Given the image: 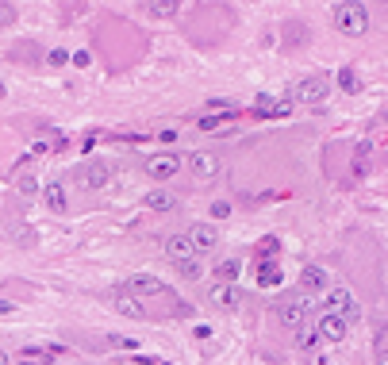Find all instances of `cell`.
I'll return each mask as SVG.
<instances>
[{"instance_id": "cell-1", "label": "cell", "mask_w": 388, "mask_h": 365, "mask_svg": "<svg viewBox=\"0 0 388 365\" xmlns=\"http://www.w3.org/2000/svg\"><path fill=\"white\" fill-rule=\"evenodd\" d=\"M308 311H311V300L304 296V292H289V296L277 300V323H281L284 331H304Z\"/></svg>"}, {"instance_id": "cell-2", "label": "cell", "mask_w": 388, "mask_h": 365, "mask_svg": "<svg viewBox=\"0 0 388 365\" xmlns=\"http://www.w3.org/2000/svg\"><path fill=\"white\" fill-rule=\"evenodd\" d=\"M330 23L342 31V35H350V38H358V35H365L369 31V12H365V4H335V12H330Z\"/></svg>"}, {"instance_id": "cell-3", "label": "cell", "mask_w": 388, "mask_h": 365, "mask_svg": "<svg viewBox=\"0 0 388 365\" xmlns=\"http://www.w3.org/2000/svg\"><path fill=\"white\" fill-rule=\"evenodd\" d=\"M69 177H73V185H77V189L100 192V189H108V181H112V169H108L104 162H85V165H77V169L69 173Z\"/></svg>"}, {"instance_id": "cell-4", "label": "cell", "mask_w": 388, "mask_h": 365, "mask_svg": "<svg viewBox=\"0 0 388 365\" xmlns=\"http://www.w3.org/2000/svg\"><path fill=\"white\" fill-rule=\"evenodd\" d=\"M181 165H184V158H181V154H173V150L150 154V158H146V177H154V181H169V177L181 173Z\"/></svg>"}, {"instance_id": "cell-5", "label": "cell", "mask_w": 388, "mask_h": 365, "mask_svg": "<svg viewBox=\"0 0 388 365\" xmlns=\"http://www.w3.org/2000/svg\"><path fill=\"white\" fill-rule=\"evenodd\" d=\"M327 316H339V319H358V300H354V292L350 288H327Z\"/></svg>"}, {"instance_id": "cell-6", "label": "cell", "mask_w": 388, "mask_h": 365, "mask_svg": "<svg viewBox=\"0 0 388 365\" xmlns=\"http://www.w3.org/2000/svg\"><path fill=\"white\" fill-rule=\"evenodd\" d=\"M184 165H189V173H193L196 181H212V177H219V154L215 150H196L184 158Z\"/></svg>"}, {"instance_id": "cell-7", "label": "cell", "mask_w": 388, "mask_h": 365, "mask_svg": "<svg viewBox=\"0 0 388 365\" xmlns=\"http://www.w3.org/2000/svg\"><path fill=\"white\" fill-rule=\"evenodd\" d=\"M189 246H193V254H212L215 246H219V231L212 227V223H193L189 227Z\"/></svg>"}, {"instance_id": "cell-8", "label": "cell", "mask_w": 388, "mask_h": 365, "mask_svg": "<svg viewBox=\"0 0 388 365\" xmlns=\"http://www.w3.org/2000/svg\"><path fill=\"white\" fill-rule=\"evenodd\" d=\"M127 296L135 300H150V296H169V288L162 285L158 277H150V273H135V277L127 281Z\"/></svg>"}, {"instance_id": "cell-9", "label": "cell", "mask_w": 388, "mask_h": 365, "mask_svg": "<svg viewBox=\"0 0 388 365\" xmlns=\"http://www.w3.org/2000/svg\"><path fill=\"white\" fill-rule=\"evenodd\" d=\"M330 93V85L323 81V77H308V81H300V85L292 89L289 100H300V104H323Z\"/></svg>"}, {"instance_id": "cell-10", "label": "cell", "mask_w": 388, "mask_h": 365, "mask_svg": "<svg viewBox=\"0 0 388 365\" xmlns=\"http://www.w3.org/2000/svg\"><path fill=\"white\" fill-rule=\"evenodd\" d=\"M346 319H339V316H327V311H323L319 319H315V327H311V331H315V335L323 338V342H342V338H346Z\"/></svg>"}, {"instance_id": "cell-11", "label": "cell", "mask_w": 388, "mask_h": 365, "mask_svg": "<svg viewBox=\"0 0 388 365\" xmlns=\"http://www.w3.org/2000/svg\"><path fill=\"white\" fill-rule=\"evenodd\" d=\"M208 304L215 307V311H239V292H234V285H212V292H208Z\"/></svg>"}, {"instance_id": "cell-12", "label": "cell", "mask_w": 388, "mask_h": 365, "mask_svg": "<svg viewBox=\"0 0 388 365\" xmlns=\"http://www.w3.org/2000/svg\"><path fill=\"white\" fill-rule=\"evenodd\" d=\"M62 357V346H20V362L23 365H47Z\"/></svg>"}, {"instance_id": "cell-13", "label": "cell", "mask_w": 388, "mask_h": 365, "mask_svg": "<svg viewBox=\"0 0 388 365\" xmlns=\"http://www.w3.org/2000/svg\"><path fill=\"white\" fill-rule=\"evenodd\" d=\"M165 258L181 266V261L196 258V254H193V246H189V239H184V235H169V239H165Z\"/></svg>"}, {"instance_id": "cell-14", "label": "cell", "mask_w": 388, "mask_h": 365, "mask_svg": "<svg viewBox=\"0 0 388 365\" xmlns=\"http://www.w3.org/2000/svg\"><path fill=\"white\" fill-rule=\"evenodd\" d=\"M143 208H150V211H173L177 208V196L169 189H154V192H146V196H143Z\"/></svg>"}, {"instance_id": "cell-15", "label": "cell", "mask_w": 388, "mask_h": 365, "mask_svg": "<svg viewBox=\"0 0 388 365\" xmlns=\"http://www.w3.org/2000/svg\"><path fill=\"white\" fill-rule=\"evenodd\" d=\"M300 288L304 292H327V273H323L319 266L300 269Z\"/></svg>"}, {"instance_id": "cell-16", "label": "cell", "mask_w": 388, "mask_h": 365, "mask_svg": "<svg viewBox=\"0 0 388 365\" xmlns=\"http://www.w3.org/2000/svg\"><path fill=\"white\" fill-rule=\"evenodd\" d=\"M112 307H116L119 316H127V319H146V307L138 304L135 296H116V300H112Z\"/></svg>"}, {"instance_id": "cell-17", "label": "cell", "mask_w": 388, "mask_h": 365, "mask_svg": "<svg viewBox=\"0 0 388 365\" xmlns=\"http://www.w3.org/2000/svg\"><path fill=\"white\" fill-rule=\"evenodd\" d=\"M239 273H243V261H239V258H223L219 266H215L219 285H234V281H239Z\"/></svg>"}, {"instance_id": "cell-18", "label": "cell", "mask_w": 388, "mask_h": 365, "mask_svg": "<svg viewBox=\"0 0 388 365\" xmlns=\"http://www.w3.org/2000/svg\"><path fill=\"white\" fill-rule=\"evenodd\" d=\"M143 12L150 19H169V16H177V4L173 0H150V4H143Z\"/></svg>"}, {"instance_id": "cell-19", "label": "cell", "mask_w": 388, "mask_h": 365, "mask_svg": "<svg viewBox=\"0 0 388 365\" xmlns=\"http://www.w3.org/2000/svg\"><path fill=\"white\" fill-rule=\"evenodd\" d=\"M43 196H47L50 211H66V189H62L58 181H50L47 189H43Z\"/></svg>"}, {"instance_id": "cell-20", "label": "cell", "mask_w": 388, "mask_h": 365, "mask_svg": "<svg viewBox=\"0 0 388 365\" xmlns=\"http://www.w3.org/2000/svg\"><path fill=\"white\" fill-rule=\"evenodd\" d=\"M277 281H281V266H277V261H262V269H258V285L273 288Z\"/></svg>"}, {"instance_id": "cell-21", "label": "cell", "mask_w": 388, "mask_h": 365, "mask_svg": "<svg viewBox=\"0 0 388 365\" xmlns=\"http://www.w3.org/2000/svg\"><path fill=\"white\" fill-rule=\"evenodd\" d=\"M339 85H342V93H350V96H358V93H361V81H358V73H354L350 66L339 69Z\"/></svg>"}, {"instance_id": "cell-22", "label": "cell", "mask_w": 388, "mask_h": 365, "mask_svg": "<svg viewBox=\"0 0 388 365\" xmlns=\"http://www.w3.org/2000/svg\"><path fill=\"white\" fill-rule=\"evenodd\" d=\"M177 273H181L184 281H196L204 269H200V261H196V258H189V261H181V266H177Z\"/></svg>"}, {"instance_id": "cell-23", "label": "cell", "mask_w": 388, "mask_h": 365, "mask_svg": "<svg viewBox=\"0 0 388 365\" xmlns=\"http://www.w3.org/2000/svg\"><path fill=\"white\" fill-rule=\"evenodd\" d=\"M16 189H20L23 196H35V192H39V181H35V177H27V173H20V177H16Z\"/></svg>"}, {"instance_id": "cell-24", "label": "cell", "mask_w": 388, "mask_h": 365, "mask_svg": "<svg viewBox=\"0 0 388 365\" xmlns=\"http://www.w3.org/2000/svg\"><path fill=\"white\" fill-rule=\"evenodd\" d=\"M227 119H231V115H200V119H196V127H200V131H215V127L227 123Z\"/></svg>"}, {"instance_id": "cell-25", "label": "cell", "mask_w": 388, "mask_h": 365, "mask_svg": "<svg viewBox=\"0 0 388 365\" xmlns=\"http://www.w3.org/2000/svg\"><path fill=\"white\" fill-rule=\"evenodd\" d=\"M289 112H292V100H277V104L269 108V115H273V119H284Z\"/></svg>"}, {"instance_id": "cell-26", "label": "cell", "mask_w": 388, "mask_h": 365, "mask_svg": "<svg viewBox=\"0 0 388 365\" xmlns=\"http://www.w3.org/2000/svg\"><path fill=\"white\" fill-rule=\"evenodd\" d=\"M227 215H231V204H227V200H215L212 204V220H227Z\"/></svg>"}, {"instance_id": "cell-27", "label": "cell", "mask_w": 388, "mask_h": 365, "mask_svg": "<svg viewBox=\"0 0 388 365\" xmlns=\"http://www.w3.org/2000/svg\"><path fill=\"white\" fill-rule=\"evenodd\" d=\"M8 23H16V8L12 4H0V27H8Z\"/></svg>"}, {"instance_id": "cell-28", "label": "cell", "mask_w": 388, "mask_h": 365, "mask_svg": "<svg viewBox=\"0 0 388 365\" xmlns=\"http://www.w3.org/2000/svg\"><path fill=\"white\" fill-rule=\"evenodd\" d=\"M354 162H358V173H365V162H369V143H358V158H354Z\"/></svg>"}, {"instance_id": "cell-29", "label": "cell", "mask_w": 388, "mask_h": 365, "mask_svg": "<svg viewBox=\"0 0 388 365\" xmlns=\"http://www.w3.org/2000/svg\"><path fill=\"white\" fill-rule=\"evenodd\" d=\"M69 62V50H50V66H66Z\"/></svg>"}, {"instance_id": "cell-30", "label": "cell", "mask_w": 388, "mask_h": 365, "mask_svg": "<svg viewBox=\"0 0 388 365\" xmlns=\"http://www.w3.org/2000/svg\"><path fill=\"white\" fill-rule=\"evenodd\" d=\"M69 62H73L77 69H85V66H88V50H77V54H69Z\"/></svg>"}, {"instance_id": "cell-31", "label": "cell", "mask_w": 388, "mask_h": 365, "mask_svg": "<svg viewBox=\"0 0 388 365\" xmlns=\"http://www.w3.org/2000/svg\"><path fill=\"white\" fill-rule=\"evenodd\" d=\"M47 150H54V146H50L47 139H39V143H31V154H47Z\"/></svg>"}, {"instance_id": "cell-32", "label": "cell", "mask_w": 388, "mask_h": 365, "mask_svg": "<svg viewBox=\"0 0 388 365\" xmlns=\"http://www.w3.org/2000/svg\"><path fill=\"white\" fill-rule=\"evenodd\" d=\"M193 335H196V338H212V327L200 323V327H193Z\"/></svg>"}, {"instance_id": "cell-33", "label": "cell", "mask_w": 388, "mask_h": 365, "mask_svg": "<svg viewBox=\"0 0 388 365\" xmlns=\"http://www.w3.org/2000/svg\"><path fill=\"white\" fill-rule=\"evenodd\" d=\"M0 316H16V304L12 300H0Z\"/></svg>"}, {"instance_id": "cell-34", "label": "cell", "mask_w": 388, "mask_h": 365, "mask_svg": "<svg viewBox=\"0 0 388 365\" xmlns=\"http://www.w3.org/2000/svg\"><path fill=\"white\" fill-rule=\"evenodd\" d=\"M300 342H304V346H315V342H319V335H315V331H304Z\"/></svg>"}, {"instance_id": "cell-35", "label": "cell", "mask_w": 388, "mask_h": 365, "mask_svg": "<svg viewBox=\"0 0 388 365\" xmlns=\"http://www.w3.org/2000/svg\"><path fill=\"white\" fill-rule=\"evenodd\" d=\"M377 365H388V346H380V350H377Z\"/></svg>"}, {"instance_id": "cell-36", "label": "cell", "mask_w": 388, "mask_h": 365, "mask_svg": "<svg viewBox=\"0 0 388 365\" xmlns=\"http://www.w3.org/2000/svg\"><path fill=\"white\" fill-rule=\"evenodd\" d=\"M0 365H12V354L4 350V346H0Z\"/></svg>"}]
</instances>
